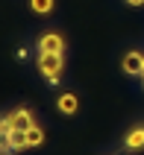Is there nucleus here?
Segmentation results:
<instances>
[{"mask_svg":"<svg viewBox=\"0 0 144 155\" xmlns=\"http://www.w3.org/2000/svg\"><path fill=\"white\" fill-rule=\"evenodd\" d=\"M9 129H12V126H9V120H6V117H0V149H6V138H9Z\"/></svg>","mask_w":144,"mask_h":155,"instance_id":"9d476101","label":"nucleus"},{"mask_svg":"<svg viewBox=\"0 0 144 155\" xmlns=\"http://www.w3.org/2000/svg\"><path fill=\"white\" fill-rule=\"evenodd\" d=\"M124 149H127V152H141V149H144V126H135L132 132H127Z\"/></svg>","mask_w":144,"mask_h":155,"instance_id":"423d86ee","label":"nucleus"},{"mask_svg":"<svg viewBox=\"0 0 144 155\" xmlns=\"http://www.w3.org/2000/svg\"><path fill=\"white\" fill-rule=\"evenodd\" d=\"M53 6H56V0H30V9L35 15H50Z\"/></svg>","mask_w":144,"mask_h":155,"instance_id":"1a4fd4ad","label":"nucleus"},{"mask_svg":"<svg viewBox=\"0 0 144 155\" xmlns=\"http://www.w3.org/2000/svg\"><path fill=\"white\" fill-rule=\"evenodd\" d=\"M6 120H9V126L12 129H30V126H35V117H33V111H26V108H18V111H9L6 114Z\"/></svg>","mask_w":144,"mask_h":155,"instance_id":"20e7f679","label":"nucleus"},{"mask_svg":"<svg viewBox=\"0 0 144 155\" xmlns=\"http://www.w3.org/2000/svg\"><path fill=\"white\" fill-rule=\"evenodd\" d=\"M141 82H144V76H141Z\"/></svg>","mask_w":144,"mask_h":155,"instance_id":"ddd939ff","label":"nucleus"},{"mask_svg":"<svg viewBox=\"0 0 144 155\" xmlns=\"http://www.w3.org/2000/svg\"><path fill=\"white\" fill-rule=\"evenodd\" d=\"M6 149H9V152H24V149H30V143H26V132L24 129H9Z\"/></svg>","mask_w":144,"mask_h":155,"instance_id":"39448f33","label":"nucleus"},{"mask_svg":"<svg viewBox=\"0 0 144 155\" xmlns=\"http://www.w3.org/2000/svg\"><path fill=\"white\" fill-rule=\"evenodd\" d=\"M124 3H129L132 9H138V6H144V0H124Z\"/></svg>","mask_w":144,"mask_h":155,"instance_id":"9b49d317","label":"nucleus"},{"mask_svg":"<svg viewBox=\"0 0 144 155\" xmlns=\"http://www.w3.org/2000/svg\"><path fill=\"white\" fill-rule=\"evenodd\" d=\"M26 143H30V149H33V147H41V143H44V129L38 126V123L26 129Z\"/></svg>","mask_w":144,"mask_h":155,"instance_id":"6e6552de","label":"nucleus"},{"mask_svg":"<svg viewBox=\"0 0 144 155\" xmlns=\"http://www.w3.org/2000/svg\"><path fill=\"white\" fill-rule=\"evenodd\" d=\"M121 68L127 76H144V53L138 50H129L124 59H121Z\"/></svg>","mask_w":144,"mask_h":155,"instance_id":"7ed1b4c3","label":"nucleus"},{"mask_svg":"<svg viewBox=\"0 0 144 155\" xmlns=\"http://www.w3.org/2000/svg\"><path fill=\"white\" fill-rule=\"evenodd\" d=\"M0 155H9V149H0Z\"/></svg>","mask_w":144,"mask_h":155,"instance_id":"f8f14e48","label":"nucleus"},{"mask_svg":"<svg viewBox=\"0 0 144 155\" xmlns=\"http://www.w3.org/2000/svg\"><path fill=\"white\" fill-rule=\"evenodd\" d=\"M56 108H59L62 114H68V117H71V114H76V111H79V100H76V94H71V91H68V94H59Z\"/></svg>","mask_w":144,"mask_h":155,"instance_id":"0eeeda50","label":"nucleus"},{"mask_svg":"<svg viewBox=\"0 0 144 155\" xmlns=\"http://www.w3.org/2000/svg\"><path fill=\"white\" fill-rule=\"evenodd\" d=\"M38 73L47 79V85H59L65 76V56L62 53H38Z\"/></svg>","mask_w":144,"mask_h":155,"instance_id":"f257e3e1","label":"nucleus"},{"mask_svg":"<svg viewBox=\"0 0 144 155\" xmlns=\"http://www.w3.org/2000/svg\"><path fill=\"white\" fill-rule=\"evenodd\" d=\"M35 50H38V53H65V35L56 32V29H50V32L38 35Z\"/></svg>","mask_w":144,"mask_h":155,"instance_id":"f03ea898","label":"nucleus"}]
</instances>
